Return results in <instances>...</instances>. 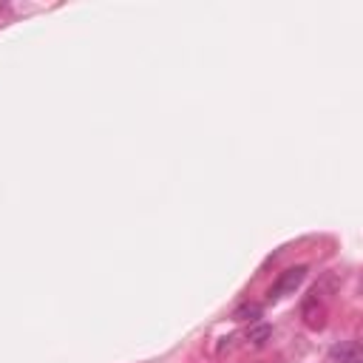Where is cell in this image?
<instances>
[{"label":"cell","mask_w":363,"mask_h":363,"mask_svg":"<svg viewBox=\"0 0 363 363\" xmlns=\"http://www.w3.org/2000/svg\"><path fill=\"white\" fill-rule=\"evenodd\" d=\"M306 278V267H290L287 273H281V278L270 287V301H278L284 295H290L301 287V281Z\"/></svg>","instance_id":"6da1fadb"},{"label":"cell","mask_w":363,"mask_h":363,"mask_svg":"<svg viewBox=\"0 0 363 363\" xmlns=\"http://www.w3.org/2000/svg\"><path fill=\"white\" fill-rule=\"evenodd\" d=\"M332 360H341V363H360V346L355 341L341 344L332 349Z\"/></svg>","instance_id":"7a4b0ae2"},{"label":"cell","mask_w":363,"mask_h":363,"mask_svg":"<svg viewBox=\"0 0 363 363\" xmlns=\"http://www.w3.org/2000/svg\"><path fill=\"white\" fill-rule=\"evenodd\" d=\"M270 335H273V329H270L267 324H253V326L247 329V341H250L253 346H264V344L270 341Z\"/></svg>","instance_id":"3957f363"},{"label":"cell","mask_w":363,"mask_h":363,"mask_svg":"<svg viewBox=\"0 0 363 363\" xmlns=\"http://www.w3.org/2000/svg\"><path fill=\"white\" fill-rule=\"evenodd\" d=\"M233 318H236V321H258V318H262V306H258V304H242L236 313H233Z\"/></svg>","instance_id":"277c9868"}]
</instances>
